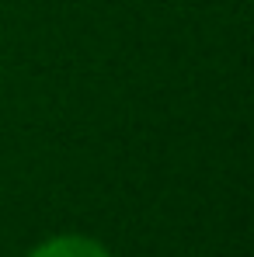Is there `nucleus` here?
<instances>
[{
    "label": "nucleus",
    "instance_id": "nucleus-1",
    "mask_svg": "<svg viewBox=\"0 0 254 257\" xmlns=\"http://www.w3.org/2000/svg\"><path fill=\"white\" fill-rule=\"evenodd\" d=\"M28 257H112L108 247L94 236L84 233H59V236H49L39 247H32Z\"/></svg>",
    "mask_w": 254,
    "mask_h": 257
}]
</instances>
